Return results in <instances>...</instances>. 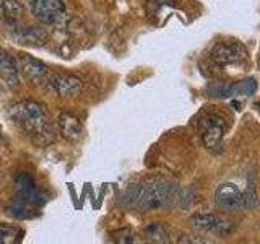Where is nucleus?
<instances>
[{
  "mask_svg": "<svg viewBox=\"0 0 260 244\" xmlns=\"http://www.w3.org/2000/svg\"><path fill=\"white\" fill-rule=\"evenodd\" d=\"M10 117L32 143L46 146L54 140V126L51 114L44 104L24 100L12 106Z\"/></svg>",
  "mask_w": 260,
  "mask_h": 244,
  "instance_id": "1",
  "label": "nucleus"
},
{
  "mask_svg": "<svg viewBox=\"0 0 260 244\" xmlns=\"http://www.w3.org/2000/svg\"><path fill=\"white\" fill-rule=\"evenodd\" d=\"M179 187L176 184H171L159 179H151L145 184L135 187L132 191V203L134 207L146 211V210H156L162 207H169L171 203L177 200Z\"/></svg>",
  "mask_w": 260,
  "mask_h": 244,
  "instance_id": "2",
  "label": "nucleus"
},
{
  "mask_svg": "<svg viewBox=\"0 0 260 244\" xmlns=\"http://www.w3.org/2000/svg\"><path fill=\"white\" fill-rule=\"evenodd\" d=\"M226 126V119L219 112H205L200 117L199 134L208 150H216L221 146Z\"/></svg>",
  "mask_w": 260,
  "mask_h": 244,
  "instance_id": "3",
  "label": "nucleus"
},
{
  "mask_svg": "<svg viewBox=\"0 0 260 244\" xmlns=\"http://www.w3.org/2000/svg\"><path fill=\"white\" fill-rule=\"evenodd\" d=\"M29 8L36 20L43 24H55L65 16L63 0H29Z\"/></svg>",
  "mask_w": 260,
  "mask_h": 244,
  "instance_id": "4",
  "label": "nucleus"
},
{
  "mask_svg": "<svg viewBox=\"0 0 260 244\" xmlns=\"http://www.w3.org/2000/svg\"><path fill=\"white\" fill-rule=\"evenodd\" d=\"M211 60L216 65H234L247 59V49L241 43H218L211 49Z\"/></svg>",
  "mask_w": 260,
  "mask_h": 244,
  "instance_id": "5",
  "label": "nucleus"
},
{
  "mask_svg": "<svg viewBox=\"0 0 260 244\" xmlns=\"http://www.w3.org/2000/svg\"><path fill=\"white\" fill-rule=\"evenodd\" d=\"M16 62H18L20 73L24 78L32 81V83L46 86L49 77H51V72H49V69L43 62L35 59V57H31V55H26V54L16 55Z\"/></svg>",
  "mask_w": 260,
  "mask_h": 244,
  "instance_id": "6",
  "label": "nucleus"
},
{
  "mask_svg": "<svg viewBox=\"0 0 260 244\" xmlns=\"http://www.w3.org/2000/svg\"><path fill=\"white\" fill-rule=\"evenodd\" d=\"M46 88L59 98H69L80 92L81 81L78 77L70 75V73H55V75L51 73V77H49L46 83Z\"/></svg>",
  "mask_w": 260,
  "mask_h": 244,
  "instance_id": "7",
  "label": "nucleus"
},
{
  "mask_svg": "<svg viewBox=\"0 0 260 244\" xmlns=\"http://www.w3.org/2000/svg\"><path fill=\"white\" fill-rule=\"evenodd\" d=\"M8 33H10V38L16 41L18 44L31 46V47L44 46L49 39L46 31L35 26H24L23 23L15 24V26H8Z\"/></svg>",
  "mask_w": 260,
  "mask_h": 244,
  "instance_id": "8",
  "label": "nucleus"
},
{
  "mask_svg": "<svg viewBox=\"0 0 260 244\" xmlns=\"http://www.w3.org/2000/svg\"><path fill=\"white\" fill-rule=\"evenodd\" d=\"M190 223L193 228L202 231H210V233H215L219 236H228L234 231V225L228 220L213 215V214H207V215H195Z\"/></svg>",
  "mask_w": 260,
  "mask_h": 244,
  "instance_id": "9",
  "label": "nucleus"
},
{
  "mask_svg": "<svg viewBox=\"0 0 260 244\" xmlns=\"http://www.w3.org/2000/svg\"><path fill=\"white\" fill-rule=\"evenodd\" d=\"M0 78L10 88L20 85V69L16 57L10 55L4 49H0Z\"/></svg>",
  "mask_w": 260,
  "mask_h": 244,
  "instance_id": "10",
  "label": "nucleus"
},
{
  "mask_svg": "<svg viewBox=\"0 0 260 244\" xmlns=\"http://www.w3.org/2000/svg\"><path fill=\"white\" fill-rule=\"evenodd\" d=\"M241 191L233 182L221 184L215 192V202L224 210H236L241 207Z\"/></svg>",
  "mask_w": 260,
  "mask_h": 244,
  "instance_id": "11",
  "label": "nucleus"
},
{
  "mask_svg": "<svg viewBox=\"0 0 260 244\" xmlns=\"http://www.w3.org/2000/svg\"><path fill=\"white\" fill-rule=\"evenodd\" d=\"M24 8L18 0H0V20L7 26H15V24L23 23Z\"/></svg>",
  "mask_w": 260,
  "mask_h": 244,
  "instance_id": "12",
  "label": "nucleus"
},
{
  "mask_svg": "<svg viewBox=\"0 0 260 244\" xmlns=\"http://www.w3.org/2000/svg\"><path fill=\"white\" fill-rule=\"evenodd\" d=\"M57 127H59L62 137L72 142L78 140L81 137V132H83V126H81L80 119L72 116V114H60L59 120H57Z\"/></svg>",
  "mask_w": 260,
  "mask_h": 244,
  "instance_id": "13",
  "label": "nucleus"
},
{
  "mask_svg": "<svg viewBox=\"0 0 260 244\" xmlns=\"http://www.w3.org/2000/svg\"><path fill=\"white\" fill-rule=\"evenodd\" d=\"M145 238L151 242H169V231L162 223H150L145 228Z\"/></svg>",
  "mask_w": 260,
  "mask_h": 244,
  "instance_id": "14",
  "label": "nucleus"
},
{
  "mask_svg": "<svg viewBox=\"0 0 260 244\" xmlns=\"http://www.w3.org/2000/svg\"><path fill=\"white\" fill-rule=\"evenodd\" d=\"M255 92H257V81L254 78H247V80L233 83L234 96H252Z\"/></svg>",
  "mask_w": 260,
  "mask_h": 244,
  "instance_id": "15",
  "label": "nucleus"
},
{
  "mask_svg": "<svg viewBox=\"0 0 260 244\" xmlns=\"http://www.w3.org/2000/svg\"><path fill=\"white\" fill-rule=\"evenodd\" d=\"M207 92L208 95L215 96V98H231L233 95V83L228 85V83H211L207 86Z\"/></svg>",
  "mask_w": 260,
  "mask_h": 244,
  "instance_id": "16",
  "label": "nucleus"
},
{
  "mask_svg": "<svg viewBox=\"0 0 260 244\" xmlns=\"http://www.w3.org/2000/svg\"><path fill=\"white\" fill-rule=\"evenodd\" d=\"M257 202H258V200H257L255 192H254V191H250V189H247L246 192H244V194L241 195V205H242V207H246V208H252Z\"/></svg>",
  "mask_w": 260,
  "mask_h": 244,
  "instance_id": "17",
  "label": "nucleus"
},
{
  "mask_svg": "<svg viewBox=\"0 0 260 244\" xmlns=\"http://www.w3.org/2000/svg\"><path fill=\"white\" fill-rule=\"evenodd\" d=\"M16 236V230L12 226H0V241L4 242H12L15 241L13 238Z\"/></svg>",
  "mask_w": 260,
  "mask_h": 244,
  "instance_id": "18",
  "label": "nucleus"
},
{
  "mask_svg": "<svg viewBox=\"0 0 260 244\" xmlns=\"http://www.w3.org/2000/svg\"><path fill=\"white\" fill-rule=\"evenodd\" d=\"M176 0H150V7L153 8V10H158V8H161L162 5H174Z\"/></svg>",
  "mask_w": 260,
  "mask_h": 244,
  "instance_id": "19",
  "label": "nucleus"
},
{
  "mask_svg": "<svg viewBox=\"0 0 260 244\" xmlns=\"http://www.w3.org/2000/svg\"><path fill=\"white\" fill-rule=\"evenodd\" d=\"M255 108H257V111L260 112V101H257V104H255Z\"/></svg>",
  "mask_w": 260,
  "mask_h": 244,
  "instance_id": "20",
  "label": "nucleus"
},
{
  "mask_svg": "<svg viewBox=\"0 0 260 244\" xmlns=\"http://www.w3.org/2000/svg\"><path fill=\"white\" fill-rule=\"evenodd\" d=\"M258 203H260V197H258Z\"/></svg>",
  "mask_w": 260,
  "mask_h": 244,
  "instance_id": "21",
  "label": "nucleus"
}]
</instances>
